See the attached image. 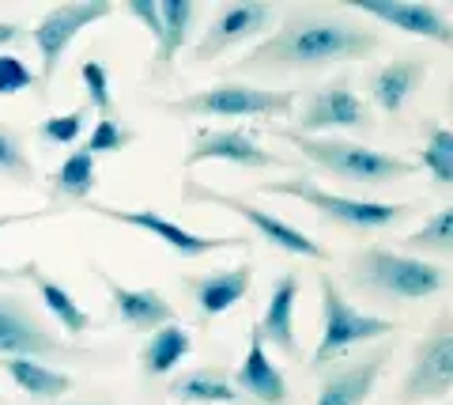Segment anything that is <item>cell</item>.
<instances>
[{
  "mask_svg": "<svg viewBox=\"0 0 453 405\" xmlns=\"http://www.w3.org/2000/svg\"><path fill=\"white\" fill-rule=\"evenodd\" d=\"M381 50L374 27L351 19L348 12L291 8L273 35L231 61L238 76H273V73H318L340 61H363Z\"/></svg>",
  "mask_w": 453,
  "mask_h": 405,
  "instance_id": "1",
  "label": "cell"
},
{
  "mask_svg": "<svg viewBox=\"0 0 453 405\" xmlns=\"http://www.w3.org/2000/svg\"><path fill=\"white\" fill-rule=\"evenodd\" d=\"M273 136L276 141H288L303 160L321 167V171L344 178V183H356V186H371V190L404 183V178H412L419 171L416 160L344 141V136H306V133L288 129V125H273Z\"/></svg>",
  "mask_w": 453,
  "mask_h": 405,
  "instance_id": "2",
  "label": "cell"
},
{
  "mask_svg": "<svg viewBox=\"0 0 453 405\" xmlns=\"http://www.w3.org/2000/svg\"><path fill=\"white\" fill-rule=\"evenodd\" d=\"M348 281L381 300H427L446 288V269L416 254H396L386 246H366L348 258Z\"/></svg>",
  "mask_w": 453,
  "mask_h": 405,
  "instance_id": "3",
  "label": "cell"
},
{
  "mask_svg": "<svg viewBox=\"0 0 453 405\" xmlns=\"http://www.w3.org/2000/svg\"><path fill=\"white\" fill-rule=\"evenodd\" d=\"M257 193H265V198L303 201V205L314 208L325 223H333V228H348V231H381V228H393V223H401L404 216L416 213L412 201L344 198V193H333V190L318 186L314 178H306V175H291V178H283V183H261Z\"/></svg>",
  "mask_w": 453,
  "mask_h": 405,
  "instance_id": "4",
  "label": "cell"
},
{
  "mask_svg": "<svg viewBox=\"0 0 453 405\" xmlns=\"http://www.w3.org/2000/svg\"><path fill=\"white\" fill-rule=\"evenodd\" d=\"M299 91H265L253 83H211V88L151 99L155 110L174 118H291Z\"/></svg>",
  "mask_w": 453,
  "mask_h": 405,
  "instance_id": "5",
  "label": "cell"
},
{
  "mask_svg": "<svg viewBox=\"0 0 453 405\" xmlns=\"http://www.w3.org/2000/svg\"><path fill=\"white\" fill-rule=\"evenodd\" d=\"M318 288H321V338H318L314 364L310 368L321 371V368L336 364L348 348L386 341V338H393V333H401V323H393V318L356 311V307L348 303L344 292H340V284L333 281L329 269L318 273Z\"/></svg>",
  "mask_w": 453,
  "mask_h": 405,
  "instance_id": "6",
  "label": "cell"
},
{
  "mask_svg": "<svg viewBox=\"0 0 453 405\" xmlns=\"http://www.w3.org/2000/svg\"><path fill=\"white\" fill-rule=\"evenodd\" d=\"M181 201L186 205H219L226 213H234L238 220H246L253 235H257L261 243H268L273 250H283V254H295V258H310V261H329V250L321 243H314L306 231L291 228L288 220H280L276 213H265L257 208L250 198H234V193H223L216 186L201 183V178L186 175V183H181Z\"/></svg>",
  "mask_w": 453,
  "mask_h": 405,
  "instance_id": "7",
  "label": "cell"
},
{
  "mask_svg": "<svg viewBox=\"0 0 453 405\" xmlns=\"http://www.w3.org/2000/svg\"><path fill=\"white\" fill-rule=\"evenodd\" d=\"M0 356H31V360H83L91 348L61 338L31 300L16 292H0Z\"/></svg>",
  "mask_w": 453,
  "mask_h": 405,
  "instance_id": "8",
  "label": "cell"
},
{
  "mask_svg": "<svg viewBox=\"0 0 453 405\" xmlns=\"http://www.w3.org/2000/svg\"><path fill=\"white\" fill-rule=\"evenodd\" d=\"M113 12H118V4H110V0H68V4H57L50 8L46 16H42L35 23V46H38V99H50V88L57 73H61V61L68 46L76 42L80 31H88V27L110 19Z\"/></svg>",
  "mask_w": 453,
  "mask_h": 405,
  "instance_id": "9",
  "label": "cell"
},
{
  "mask_svg": "<svg viewBox=\"0 0 453 405\" xmlns=\"http://www.w3.org/2000/svg\"><path fill=\"white\" fill-rule=\"evenodd\" d=\"M80 213H95L110 223H121V228H133V231H148L155 243H163L166 250H174L178 258H208L216 250H238V246H250L246 235H201V231H189L174 223L170 216H163L159 208H113L106 201H88L80 205Z\"/></svg>",
  "mask_w": 453,
  "mask_h": 405,
  "instance_id": "10",
  "label": "cell"
},
{
  "mask_svg": "<svg viewBox=\"0 0 453 405\" xmlns=\"http://www.w3.org/2000/svg\"><path fill=\"white\" fill-rule=\"evenodd\" d=\"M125 16L136 19L144 31L155 38V53L148 61V83H166L174 76L178 53L186 50L193 19H196V4L193 0H129Z\"/></svg>",
  "mask_w": 453,
  "mask_h": 405,
  "instance_id": "11",
  "label": "cell"
},
{
  "mask_svg": "<svg viewBox=\"0 0 453 405\" xmlns=\"http://www.w3.org/2000/svg\"><path fill=\"white\" fill-rule=\"evenodd\" d=\"M453 390V315H438L412 348V364L401 383V405L438 401Z\"/></svg>",
  "mask_w": 453,
  "mask_h": 405,
  "instance_id": "12",
  "label": "cell"
},
{
  "mask_svg": "<svg viewBox=\"0 0 453 405\" xmlns=\"http://www.w3.org/2000/svg\"><path fill=\"white\" fill-rule=\"evenodd\" d=\"M295 133L318 136V133H371L374 129V114L359 95L351 76H336L329 83L310 91V99L303 106V114L291 125Z\"/></svg>",
  "mask_w": 453,
  "mask_h": 405,
  "instance_id": "13",
  "label": "cell"
},
{
  "mask_svg": "<svg viewBox=\"0 0 453 405\" xmlns=\"http://www.w3.org/2000/svg\"><path fill=\"white\" fill-rule=\"evenodd\" d=\"M276 23V8L273 4H219L211 12V19L204 27L201 42L193 46V65H211L219 61L223 53H231L238 46H246V42L261 38L265 31H273Z\"/></svg>",
  "mask_w": 453,
  "mask_h": 405,
  "instance_id": "14",
  "label": "cell"
},
{
  "mask_svg": "<svg viewBox=\"0 0 453 405\" xmlns=\"http://www.w3.org/2000/svg\"><path fill=\"white\" fill-rule=\"evenodd\" d=\"M201 163H231V167H246V171L291 167V160L261 148L253 129H242V125H234V129H196L186 160H181V171L193 175Z\"/></svg>",
  "mask_w": 453,
  "mask_h": 405,
  "instance_id": "15",
  "label": "cell"
},
{
  "mask_svg": "<svg viewBox=\"0 0 453 405\" xmlns=\"http://www.w3.org/2000/svg\"><path fill=\"white\" fill-rule=\"evenodd\" d=\"M351 12H363V19H374L381 27H393V31L453 50V19H446V12L434 4H419V0H356Z\"/></svg>",
  "mask_w": 453,
  "mask_h": 405,
  "instance_id": "16",
  "label": "cell"
},
{
  "mask_svg": "<svg viewBox=\"0 0 453 405\" xmlns=\"http://www.w3.org/2000/svg\"><path fill=\"white\" fill-rule=\"evenodd\" d=\"M181 288L193 296L196 311H201V323H216V318H223L226 311H234V307L250 296L253 265L242 258L238 265H226V269L189 273V276H181Z\"/></svg>",
  "mask_w": 453,
  "mask_h": 405,
  "instance_id": "17",
  "label": "cell"
},
{
  "mask_svg": "<svg viewBox=\"0 0 453 405\" xmlns=\"http://www.w3.org/2000/svg\"><path fill=\"white\" fill-rule=\"evenodd\" d=\"M389 360H393V345L381 341L378 348H371V353H363L356 364L329 371L318 386L314 405H366Z\"/></svg>",
  "mask_w": 453,
  "mask_h": 405,
  "instance_id": "18",
  "label": "cell"
},
{
  "mask_svg": "<svg viewBox=\"0 0 453 405\" xmlns=\"http://www.w3.org/2000/svg\"><path fill=\"white\" fill-rule=\"evenodd\" d=\"M91 269L98 273V281H103V288L110 292L113 315H118L129 330H136V333H151V330H159V326L178 323L174 303H170L163 292H155V288H125L121 281H113V276H110L98 261H91Z\"/></svg>",
  "mask_w": 453,
  "mask_h": 405,
  "instance_id": "19",
  "label": "cell"
},
{
  "mask_svg": "<svg viewBox=\"0 0 453 405\" xmlns=\"http://www.w3.org/2000/svg\"><path fill=\"white\" fill-rule=\"evenodd\" d=\"M299 292H303V276L295 269H283L276 276L273 292H268L265 315L261 323H253L261 330L265 345H273L276 353H283L288 360H299V330H295V307H299Z\"/></svg>",
  "mask_w": 453,
  "mask_h": 405,
  "instance_id": "20",
  "label": "cell"
},
{
  "mask_svg": "<svg viewBox=\"0 0 453 405\" xmlns=\"http://www.w3.org/2000/svg\"><path fill=\"white\" fill-rule=\"evenodd\" d=\"M234 386L242 390V394H250L257 405H288L291 401L288 375H283V368L273 360V353H268L257 326H250V345H246L242 364L234 368Z\"/></svg>",
  "mask_w": 453,
  "mask_h": 405,
  "instance_id": "21",
  "label": "cell"
},
{
  "mask_svg": "<svg viewBox=\"0 0 453 405\" xmlns=\"http://www.w3.org/2000/svg\"><path fill=\"white\" fill-rule=\"evenodd\" d=\"M431 73V58L423 53H401L386 65H378L371 76H366V91H371V103L381 114H401L404 103L416 95V88Z\"/></svg>",
  "mask_w": 453,
  "mask_h": 405,
  "instance_id": "22",
  "label": "cell"
},
{
  "mask_svg": "<svg viewBox=\"0 0 453 405\" xmlns=\"http://www.w3.org/2000/svg\"><path fill=\"white\" fill-rule=\"evenodd\" d=\"M166 394L181 405H246V394L234 386V375L223 364H201L174 375Z\"/></svg>",
  "mask_w": 453,
  "mask_h": 405,
  "instance_id": "23",
  "label": "cell"
},
{
  "mask_svg": "<svg viewBox=\"0 0 453 405\" xmlns=\"http://www.w3.org/2000/svg\"><path fill=\"white\" fill-rule=\"evenodd\" d=\"M98 160L91 156V152L76 148L73 156H68L57 171H50L46 178V193H50V208L57 216L68 213V208H80L91 201L95 193V183H98Z\"/></svg>",
  "mask_w": 453,
  "mask_h": 405,
  "instance_id": "24",
  "label": "cell"
},
{
  "mask_svg": "<svg viewBox=\"0 0 453 405\" xmlns=\"http://www.w3.org/2000/svg\"><path fill=\"white\" fill-rule=\"evenodd\" d=\"M0 371L16 383L19 394L35 398V401H61L65 394H73L76 379L68 371H57L42 360H31V356H0Z\"/></svg>",
  "mask_w": 453,
  "mask_h": 405,
  "instance_id": "25",
  "label": "cell"
},
{
  "mask_svg": "<svg viewBox=\"0 0 453 405\" xmlns=\"http://www.w3.org/2000/svg\"><path fill=\"white\" fill-rule=\"evenodd\" d=\"M189 353H193V333L181 323H170V326H159L148 333V341L140 345L136 364H140L144 379H166Z\"/></svg>",
  "mask_w": 453,
  "mask_h": 405,
  "instance_id": "26",
  "label": "cell"
},
{
  "mask_svg": "<svg viewBox=\"0 0 453 405\" xmlns=\"http://www.w3.org/2000/svg\"><path fill=\"white\" fill-rule=\"evenodd\" d=\"M31 284H35V292H38V303H46V311L57 318V326L65 330V338H68V341H80L83 333L95 326V318H91L88 307H83L65 284H57L53 276L42 273V265L31 273Z\"/></svg>",
  "mask_w": 453,
  "mask_h": 405,
  "instance_id": "27",
  "label": "cell"
},
{
  "mask_svg": "<svg viewBox=\"0 0 453 405\" xmlns=\"http://www.w3.org/2000/svg\"><path fill=\"white\" fill-rule=\"evenodd\" d=\"M404 246L416 250V258H453V205L438 208L434 216H427L416 231L404 235Z\"/></svg>",
  "mask_w": 453,
  "mask_h": 405,
  "instance_id": "28",
  "label": "cell"
},
{
  "mask_svg": "<svg viewBox=\"0 0 453 405\" xmlns=\"http://www.w3.org/2000/svg\"><path fill=\"white\" fill-rule=\"evenodd\" d=\"M423 133H427V141H423V152H419V167H427V175L434 178L438 190H453V129L427 121Z\"/></svg>",
  "mask_w": 453,
  "mask_h": 405,
  "instance_id": "29",
  "label": "cell"
},
{
  "mask_svg": "<svg viewBox=\"0 0 453 405\" xmlns=\"http://www.w3.org/2000/svg\"><path fill=\"white\" fill-rule=\"evenodd\" d=\"M76 73H80V83H83V103L91 106V114H98V121L118 118V103H113V91H110L106 65L95 61V58H83Z\"/></svg>",
  "mask_w": 453,
  "mask_h": 405,
  "instance_id": "30",
  "label": "cell"
},
{
  "mask_svg": "<svg viewBox=\"0 0 453 405\" xmlns=\"http://www.w3.org/2000/svg\"><path fill=\"white\" fill-rule=\"evenodd\" d=\"M88 118H91V106L80 103V106H73V110H65V114L42 118L35 133H38V141L46 144V148H68V144L80 141L83 129H88Z\"/></svg>",
  "mask_w": 453,
  "mask_h": 405,
  "instance_id": "31",
  "label": "cell"
},
{
  "mask_svg": "<svg viewBox=\"0 0 453 405\" xmlns=\"http://www.w3.org/2000/svg\"><path fill=\"white\" fill-rule=\"evenodd\" d=\"M0 178H12V183H19V186L35 183V163L23 152L19 133L8 129L4 121H0Z\"/></svg>",
  "mask_w": 453,
  "mask_h": 405,
  "instance_id": "32",
  "label": "cell"
},
{
  "mask_svg": "<svg viewBox=\"0 0 453 405\" xmlns=\"http://www.w3.org/2000/svg\"><path fill=\"white\" fill-rule=\"evenodd\" d=\"M136 144V133L129 129V125H121L118 118H106V121H95L91 136L83 141L80 148L91 152V156H118V152H129Z\"/></svg>",
  "mask_w": 453,
  "mask_h": 405,
  "instance_id": "33",
  "label": "cell"
},
{
  "mask_svg": "<svg viewBox=\"0 0 453 405\" xmlns=\"http://www.w3.org/2000/svg\"><path fill=\"white\" fill-rule=\"evenodd\" d=\"M46 216H57L53 208L46 205L42 213H0V235L16 223H35V220H46ZM38 269V261H19V265H4L0 261V284H16V281H31V273Z\"/></svg>",
  "mask_w": 453,
  "mask_h": 405,
  "instance_id": "34",
  "label": "cell"
},
{
  "mask_svg": "<svg viewBox=\"0 0 453 405\" xmlns=\"http://www.w3.org/2000/svg\"><path fill=\"white\" fill-rule=\"evenodd\" d=\"M27 88L38 91V73L16 53H0V95L8 99V95H19Z\"/></svg>",
  "mask_w": 453,
  "mask_h": 405,
  "instance_id": "35",
  "label": "cell"
},
{
  "mask_svg": "<svg viewBox=\"0 0 453 405\" xmlns=\"http://www.w3.org/2000/svg\"><path fill=\"white\" fill-rule=\"evenodd\" d=\"M27 42V31L19 23H12V19H0V53H8L12 46H23Z\"/></svg>",
  "mask_w": 453,
  "mask_h": 405,
  "instance_id": "36",
  "label": "cell"
},
{
  "mask_svg": "<svg viewBox=\"0 0 453 405\" xmlns=\"http://www.w3.org/2000/svg\"><path fill=\"white\" fill-rule=\"evenodd\" d=\"M446 106L453 110V83H449V95H446Z\"/></svg>",
  "mask_w": 453,
  "mask_h": 405,
  "instance_id": "37",
  "label": "cell"
},
{
  "mask_svg": "<svg viewBox=\"0 0 453 405\" xmlns=\"http://www.w3.org/2000/svg\"><path fill=\"white\" fill-rule=\"evenodd\" d=\"M53 405H65V401H53Z\"/></svg>",
  "mask_w": 453,
  "mask_h": 405,
  "instance_id": "38",
  "label": "cell"
},
{
  "mask_svg": "<svg viewBox=\"0 0 453 405\" xmlns=\"http://www.w3.org/2000/svg\"><path fill=\"white\" fill-rule=\"evenodd\" d=\"M0 405H4V401H0Z\"/></svg>",
  "mask_w": 453,
  "mask_h": 405,
  "instance_id": "39",
  "label": "cell"
}]
</instances>
